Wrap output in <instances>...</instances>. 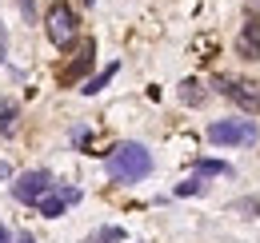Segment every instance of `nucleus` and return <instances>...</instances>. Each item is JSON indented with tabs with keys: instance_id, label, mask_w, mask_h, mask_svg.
Here are the masks:
<instances>
[{
	"instance_id": "obj_20",
	"label": "nucleus",
	"mask_w": 260,
	"mask_h": 243,
	"mask_svg": "<svg viewBox=\"0 0 260 243\" xmlns=\"http://www.w3.org/2000/svg\"><path fill=\"white\" fill-rule=\"evenodd\" d=\"M84 4H96V0H84Z\"/></svg>"
},
{
	"instance_id": "obj_11",
	"label": "nucleus",
	"mask_w": 260,
	"mask_h": 243,
	"mask_svg": "<svg viewBox=\"0 0 260 243\" xmlns=\"http://www.w3.org/2000/svg\"><path fill=\"white\" fill-rule=\"evenodd\" d=\"M192 168L200 172V176H228V172H232V168H228L224 159H196Z\"/></svg>"
},
{
	"instance_id": "obj_14",
	"label": "nucleus",
	"mask_w": 260,
	"mask_h": 243,
	"mask_svg": "<svg viewBox=\"0 0 260 243\" xmlns=\"http://www.w3.org/2000/svg\"><path fill=\"white\" fill-rule=\"evenodd\" d=\"M232 212H240V215H248V219H256V215H260V195L236 199V204H232Z\"/></svg>"
},
{
	"instance_id": "obj_10",
	"label": "nucleus",
	"mask_w": 260,
	"mask_h": 243,
	"mask_svg": "<svg viewBox=\"0 0 260 243\" xmlns=\"http://www.w3.org/2000/svg\"><path fill=\"white\" fill-rule=\"evenodd\" d=\"M116 72H120V64L112 60V64H108V68H104V72H96V76H92V80H88V84H84V88H80V92H84V96H96V92L104 88V84H108L112 76H116Z\"/></svg>"
},
{
	"instance_id": "obj_16",
	"label": "nucleus",
	"mask_w": 260,
	"mask_h": 243,
	"mask_svg": "<svg viewBox=\"0 0 260 243\" xmlns=\"http://www.w3.org/2000/svg\"><path fill=\"white\" fill-rule=\"evenodd\" d=\"M16 4H20V16L24 20H36V0H16Z\"/></svg>"
},
{
	"instance_id": "obj_6",
	"label": "nucleus",
	"mask_w": 260,
	"mask_h": 243,
	"mask_svg": "<svg viewBox=\"0 0 260 243\" xmlns=\"http://www.w3.org/2000/svg\"><path fill=\"white\" fill-rule=\"evenodd\" d=\"M36 204H40V215H44V219H56L64 208L80 204V187H56V183H52V191H44Z\"/></svg>"
},
{
	"instance_id": "obj_13",
	"label": "nucleus",
	"mask_w": 260,
	"mask_h": 243,
	"mask_svg": "<svg viewBox=\"0 0 260 243\" xmlns=\"http://www.w3.org/2000/svg\"><path fill=\"white\" fill-rule=\"evenodd\" d=\"M180 100H184V104H204V92H200V84H196V80H184V84H180Z\"/></svg>"
},
{
	"instance_id": "obj_17",
	"label": "nucleus",
	"mask_w": 260,
	"mask_h": 243,
	"mask_svg": "<svg viewBox=\"0 0 260 243\" xmlns=\"http://www.w3.org/2000/svg\"><path fill=\"white\" fill-rule=\"evenodd\" d=\"M8 60V32H4V24H0V64Z\"/></svg>"
},
{
	"instance_id": "obj_15",
	"label": "nucleus",
	"mask_w": 260,
	"mask_h": 243,
	"mask_svg": "<svg viewBox=\"0 0 260 243\" xmlns=\"http://www.w3.org/2000/svg\"><path fill=\"white\" fill-rule=\"evenodd\" d=\"M200 191H204V180H184V183H176V195H200Z\"/></svg>"
},
{
	"instance_id": "obj_4",
	"label": "nucleus",
	"mask_w": 260,
	"mask_h": 243,
	"mask_svg": "<svg viewBox=\"0 0 260 243\" xmlns=\"http://www.w3.org/2000/svg\"><path fill=\"white\" fill-rule=\"evenodd\" d=\"M212 88L220 92V96H228L240 112L260 116V84H252V80H228V76H216V80H212Z\"/></svg>"
},
{
	"instance_id": "obj_8",
	"label": "nucleus",
	"mask_w": 260,
	"mask_h": 243,
	"mask_svg": "<svg viewBox=\"0 0 260 243\" xmlns=\"http://www.w3.org/2000/svg\"><path fill=\"white\" fill-rule=\"evenodd\" d=\"M236 52H240L244 60H260V20L256 16L244 20V28H240V36H236Z\"/></svg>"
},
{
	"instance_id": "obj_3",
	"label": "nucleus",
	"mask_w": 260,
	"mask_h": 243,
	"mask_svg": "<svg viewBox=\"0 0 260 243\" xmlns=\"http://www.w3.org/2000/svg\"><path fill=\"white\" fill-rule=\"evenodd\" d=\"M44 28H48V40H52L56 48H72V40H76V32H80L72 4L56 0V4L48 8V24H44Z\"/></svg>"
},
{
	"instance_id": "obj_5",
	"label": "nucleus",
	"mask_w": 260,
	"mask_h": 243,
	"mask_svg": "<svg viewBox=\"0 0 260 243\" xmlns=\"http://www.w3.org/2000/svg\"><path fill=\"white\" fill-rule=\"evenodd\" d=\"M44 191H52V172L48 168H32V172L16 176V183H12V199L16 204H36Z\"/></svg>"
},
{
	"instance_id": "obj_9",
	"label": "nucleus",
	"mask_w": 260,
	"mask_h": 243,
	"mask_svg": "<svg viewBox=\"0 0 260 243\" xmlns=\"http://www.w3.org/2000/svg\"><path fill=\"white\" fill-rule=\"evenodd\" d=\"M16 120H20V108H16L12 100H4V104H0V136H12V132H16Z\"/></svg>"
},
{
	"instance_id": "obj_18",
	"label": "nucleus",
	"mask_w": 260,
	"mask_h": 243,
	"mask_svg": "<svg viewBox=\"0 0 260 243\" xmlns=\"http://www.w3.org/2000/svg\"><path fill=\"white\" fill-rule=\"evenodd\" d=\"M0 243H12V235H8V227L0 223Z\"/></svg>"
},
{
	"instance_id": "obj_1",
	"label": "nucleus",
	"mask_w": 260,
	"mask_h": 243,
	"mask_svg": "<svg viewBox=\"0 0 260 243\" xmlns=\"http://www.w3.org/2000/svg\"><path fill=\"white\" fill-rule=\"evenodd\" d=\"M104 168H108V180L112 183H140L152 172V152H148L144 144L124 140V144H116V148L108 152Z\"/></svg>"
},
{
	"instance_id": "obj_2",
	"label": "nucleus",
	"mask_w": 260,
	"mask_h": 243,
	"mask_svg": "<svg viewBox=\"0 0 260 243\" xmlns=\"http://www.w3.org/2000/svg\"><path fill=\"white\" fill-rule=\"evenodd\" d=\"M260 128L252 120H216L208 124V144H220V148H240V144H256Z\"/></svg>"
},
{
	"instance_id": "obj_12",
	"label": "nucleus",
	"mask_w": 260,
	"mask_h": 243,
	"mask_svg": "<svg viewBox=\"0 0 260 243\" xmlns=\"http://www.w3.org/2000/svg\"><path fill=\"white\" fill-rule=\"evenodd\" d=\"M120 239H124V231H120V227H96L84 243H120Z\"/></svg>"
},
{
	"instance_id": "obj_7",
	"label": "nucleus",
	"mask_w": 260,
	"mask_h": 243,
	"mask_svg": "<svg viewBox=\"0 0 260 243\" xmlns=\"http://www.w3.org/2000/svg\"><path fill=\"white\" fill-rule=\"evenodd\" d=\"M92 52H96V44H92V40H84V44H80V52L72 56V64L60 72V84H64V88H72V84H76V80L92 68Z\"/></svg>"
},
{
	"instance_id": "obj_19",
	"label": "nucleus",
	"mask_w": 260,
	"mask_h": 243,
	"mask_svg": "<svg viewBox=\"0 0 260 243\" xmlns=\"http://www.w3.org/2000/svg\"><path fill=\"white\" fill-rule=\"evenodd\" d=\"M16 243H36V239L28 235V231H20V235H16Z\"/></svg>"
}]
</instances>
